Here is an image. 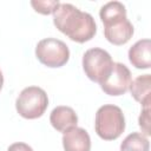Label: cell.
I'll list each match as a JSON object with an SVG mask.
<instances>
[{"mask_svg":"<svg viewBox=\"0 0 151 151\" xmlns=\"http://www.w3.org/2000/svg\"><path fill=\"white\" fill-rule=\"evenodd\" d=\"M53 24L61 33L79 44L91 40L97 33L93 17L71 4H59L53 12Z\"/></svg>","mask_w":151,"mask_h":151,"instance_id":"obj_1","label":"cell"},{"mask_svg":"<svg viewBox=\"0 0 151 151\" xmlns=\"http://www.w3.org/2000/svg\"><path fill=\"white\" fill-rule=\"evenodd\" d=\"M104 24V35L109 42L120 46L133 35V26L126 17V8L119 1L105 4L99 12Z\"/></svg>","mask_w":151,"mask_h":151,"instance_id":"obj_2","label":"cell"},{"mask_svg":"<svg viewBox=\"0 0 151 151\" xmlns=\"http://www.w3.org/2000/svg\"><path fill=\"white\" fill-rule=\"evenodd\" d=\"M94 129L104 140L117 139L125 130V118L122 109L111 104L100 106L96 113Z\"/></svg>","mask_w":151,"mask_h":151,"instance_id":"obj_3","label":"cell"},{"mask_svg":"<svg viewBox=\"0 0 151 151\" xmlns=\"http://www.w3.org/2000/svg\"><path fill=\"white\" fill-rule=\"evenodd\" d=\"M48 106L47 93L38 86L24 88L15 100L18 113L26 119H37L41 117Z\"/></svg>","mask_w":151,"mask_h":151,"instance_id":"obj_4","label":"cell"},{"mask_svg":"<svg viewBox=\"0 0 151 151\" xmlns=\"http://www.w3.org/2000/svg\"><path fill=\"white\" fill-rule=\"evenodd\" d=\"M113 60L110 53L103 48L94 47L87 50L83 55V70L88 79L100 84L110 74Z\"/></svg>","mask_w":151,"mask_h":151,"instance_id":"obj_5","label":"cell"},{"mask_svg":"<svg viewBox=\"0 0 151 151\" xmlns=\"http://www.w3.org/2000/svg\"><path fill=\"white\" fill-rule=\"evenodd\" d=\"M35 55L38 60L47 67H61L70 59V50L64 41L46 38L37 44Z\"/></svg>","mask_w":151,"mask_h":151,"instance_id":"obj_6","label":"cell"},{"mask_svg":"<svg viewBox=\"0 0 151 151\" xmlns=\"http://www.w3.org/2000/svg\"><path fill=\"white\" fill-rule=\"evenodd\" d=\"M131 84V72L126 65L113 63L110 74L99 85L109 96H122L126 93Z\"/></svg>","mask_w":151,"mask_h":151,"instance_id":"obj_7","label":"cell"},{"mask_svg":"<svg viewBox=\"0 0 151 151\" xmlns=\"http://www.w3.org/2000/svg\"><path fill=\"white\" fill-rule=\"evenodd\" d=\"M63 146L65 151H90L91 138L86 130L72 127L63 134Z\"/></svg>","mask_w":151,"mask_h":151,"instance_id":"obj_8","label":"cell"},{"mask_svg":"<svg viewBox=\"0 0 151 151\" xmlns=\"http://www.w3.org/2000/svg\"><path fill=\"white\" fill-rule=\"evenodd\" d=\"M50 122L57 131L64 133L67 130L77 126L78 116L70 106H57L50 114Z\"/></svg>","mask_w":151,"mask_h":151,"instance_id":"obj_9","label":"cell"},{"mask_svg":"<svg viewBox=\"0 0 151 151\" xmlns=\"http://www.w3.org/2000/svg\"><path fill=\"white\" fill-rule=\"evenodd\" d=\"M129 60L136 68L146 70L151 66V41L142 39L133 44L129 50Z\"/></svg>","mask_w":151,"mask_h":151,"instance_id":"obj_10","label":"cell"},{"mask_svg":"<svg viewBox=\"0 0 151 151\" xmlns=\"http://www.w3.org/2000/svg\"><path fill=\"white\" fill-rule=\"evenodd\" d=\"M130 92L134 100L140 103L143 107H150L151 103V76H138L130 84Z\"/></svg>","mask_w":151,"mask_h":151,"instance_id":"obj_11","label":"cell"},{"mask_svg":"<svg viewBox=\"0 0 151 151\" xmlns=\"http://www.w3.org/2000/svg\"><path fill=\"white\" fill-rule=\"evenodd\" d=\"M149 150H150L149 139L139 132L130 133L120 144V151H149Z\"/></svg>","mask_w":151,"mask_h":151,"instance_id":"obj_12","label":"cell"},{"mask_svg":"<svg viewBox=\"0 0 151 151\" xmlns=\"http://www.w3.org/2000/svg\"><path fill=\"white\" fill-rule=\"evenodd\" d=\"M59 1L57 0H44V1H40V0H38V1H31V6L34 8V11L35 12H38V13H40V14H45V15H47V14H51V13H53L54 12V9L59 6Z\"/></svg>","mask_w":151,"mask_h":151,"instance_id":"obj_13","label":"cell"},{"mask_svg":"<svg viewBox=\"0 0 151 151\" xmlns=\"http://www.w3.org/2000/svg\"><path fill=\"white\" fill-rule=\"evenodd\" d=\"M139 126L142 129V131L144 132L145 136H150L151 131H150V107H144L140 112L139 116Z\"/></svg>","mask_w":151,"mask_h":151,"instance_id":"obj_14","label":"cell"},{"mask_svg":"<svg viewBox=\"0 0 151 151\" xmlns=\"http://www.w3.org/2000/svg\"><path fill=\"white\" fill-rule=\"evenodd\" d=\"M7 151H33V149L26 143L18 142V143H13L12 145H9Z\"/></svg>","mask_w":151,"mask_h":151,"instance_id":"obj_15","label":"cell"},{"mask_svg":"<svg viewBox=\"0 0 151 151\" xmlns=\"http://www.w3.org/2000/svg\"><path fill=\"white\" fill-rule=\"evenodd\" d=\"M2 85H4V76H2V72L0 71V91L2 88Z\"/></svg>","mask_w":151,"mask_h":151,"instance_id":"obj_16","label":"cell"}]
</instances>
